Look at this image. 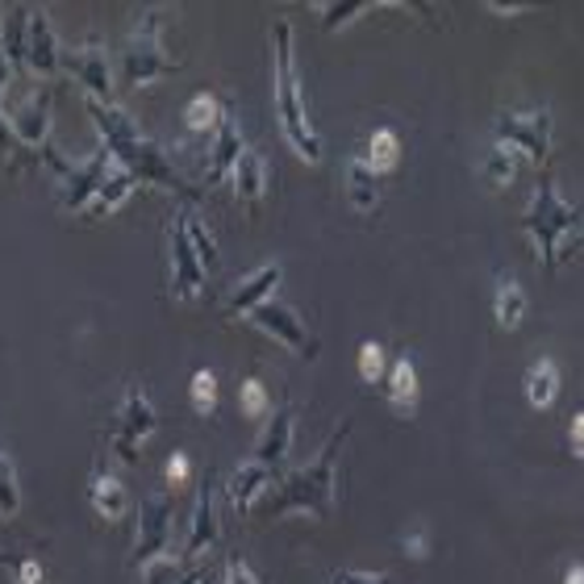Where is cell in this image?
<instances>
[{
	"mask_svg": "<svg viewBox=\"0 0 584 584\" xmlns=\"http://www.w3.org/2000/svg\"><path fill=\"white\" fill-rule=\"evenodd\" d=\"M167 538H171V505L159 497H146L139 505V538H134V563L146 568L151 560L167 556Z\"/></svg>",
	"mask_w": 584,
	"mask_h": 584,
	"instance_id": "11",
	"label": "cell"
},
{
	"mask_svg": "<svg viewBox=\"0 0 584 584\" xmlns=\"http://www.w3.org/2000/svg\"><path fill=\"white\" fill-rule=\"evenodd\" d=\"M155 430H159V414H155L151 397L134 384V389L126 393V401H121V409H117L114 451L121 455V460H134V455H139V443L142 439H151Z\"/></svg>",
	"mask_w": 584,
	"mask_h": 584,
	"instance_id": "7",
	"label": "cell"
},
{
	"mask_svg": "<svg viewBox=\"0 0 584 584\" xmlns=\"http://www.w3.org/2000/svg\"><path fill=\"white\" fill-rule=\"evenodd\" d=\"M63 63V50H59V38H55V29H50L47 13L43 9H29V59H25V68L34 71V75H55Z\"/></svg>",
	"mask_w": 584,
	"mask_h": 584,
	"instance_id": "16",
	"label": "cell"
},
{
	"mask_svg": "<svg viewBox=\"0 0 584 584\" xmlns=\"http://www.w3.org/2000/svg\"><path fill=\"white\" fill-rule=\"evenodd\" d=\"M313 9L322 13V25L334 34V29H343L350 17H363V13H372V9H389V0H330V4H313Z\"/></svg>",
	"mask_w": 584,
	"mask_h": 584,
	"instance_id": "27",
	"label": "cell"
},
{
	"mask_svg": "<svg viewBox=\"0 0 584 584\" xmlns=\"http://www.w3.org/2000/svg\"><path fill=\"white\" fill-rule=\"evenodd\" d=\"M281 281H284L281 263H263L259 272L242 276V281L234 284V293H230V313H242V318H251L259 305L272 301V293L281 288Z\"/></svg>",
	"mask_w": 584,
	"mask_h": 584,
	"instance_id": "14",
	"label": "cell"
},
{
	"mask_svg": "<svg viewBox=\"0 0 584 584\" xmlns=\"http://www.w3.org/2000/svg\"><path fill=\"white\" fill-rule=\"evenodd\" d=\"M293 426H297V409H293V401H284L281 409L267 418V430L259 439V451H255L259 464L281 467L288 460V451H293Z\"/></svg>",
	"mask_w": 584,
	"mask_h": 584,
	"instance_id": "18",
	"label": "cell"
},
{
	"mask_svg": "<svg viewBox=\"0 0 584 584\" xmlns=\"http://www.w3.org/2000/svg\"><path fill=\"white\" fill-rule=\"evenodd\" d=\"M167 242H171V288H176V297H180V301L201 297V288H205V267H201V259H196V251H192L184 213L171 222Z\"/></svg>",
	"mask_w": 584,
	"mask_h": 584,
	"instance_id": "10",
	"label": "cell"
},
{
	"mask_svg": "<svg viewBox=\"0 0 584 584\" xmlns=\"http://www.w3.org/2000/svg\"><path fill=\"white\" fill-rule=\"evenodd\" d=\"M568 584H584V568H581V563H576V568L568 572Z\"/></svg>",
	"mask_w": 584,
	"mask_h": 584,
	"instance_id": "47",
	"label": "cell"
},
{
	"mask_svg": "<svg viewBox=\"0 0 584 584\" xmlns=\"http://www.w3.org/2000/svg\"><path fill=\"white\" fill-rule=\"evenodd\" d=\"M146 576H142V584H180V576H184V568L171 560V556H159V560H151L146 568H142Z\"/></svg>",
	"mask_w": 584,
	"mask_h": 584,
	"instance_id": "37",
	"label": "cell"
},
{
	"mask_svg": "<svg viewBox=\"0 0 584 584\" xmlns=\"http://www.w3.org/2000/svg\"><path fill=\"white\" fill-rule=\"evenodd\" d=\"M88 114H93L96 130H100V146L114 155L117 167H126L134 180H146V184H159L176 196H192V188L184 184V176L171 167L164 151L146 139L139 130V121L130 114H121L117 105H100V100H88Z\"/></svg>",
	"mask_w": 584,
	"mask_h": 584,
	"instance_id": "1",
	"label": "cell"
},
{
	"mask_svg": "<svg viewBox=\"0 0 584 584\" xmlns=\"http://www.w3.org/2000/svg\"><path fill=\"white\" fill-rule=\"evenodd\" d=\"M581 251H584V230L576 234V238H572V242H568V251H563V255L572 259V255H581Z\"/></svg>",
	"mask_w": 584,
	"mask_h": 584,
	"instance_id": "46",
	"label": "cell"
},
{
	"mask_svg": "<svg viewBox=\"0 0 584 584\" xmlns=\"http://www.w3.org/2000/svg\"><path fill=\"white\" fill-rule=\"evenodd\" d=\"M230 180H234L238 201H242V205H255L259 196H263V180H267V164H263V155L247 151V155L238 159V167H234Z\"/></svg>",
	"mask_w": 584,
	"mask_h": 584,
	"instance_id": "23",
	"label": "cell"
},
{
	"mask_svg": "<svg viewBox=\"0 0 584 584\" xmlns=\"http://www.w3.org/2000/svg\"><path fill=\"white\" fill-rule=\"evenodd\" d=\"M188 397H192L196 414H213V405H217V376L210 368H201V372L192 376V384H188Z\"/></svg>",
	"mask_w": 584,
	"mask_h": 584,
	"instance_id": "34",
	"label": "cell"
},
{
	"mask_svg": "<svg viewBox=\"0 0 584 584\" xmlns=\"http://www.w3.org/2000/svg\"><path fill=\"white\" fill-rule=\"evenodd\" d=\"M159 22H164L159 9H146L130 34V43H126V84H134V88L176 71V63L167 59L164 43H159Z\"/></svg>",
	"mask_w": 584,
	"mask_h": 584,
	"instance_id": "6",
	"label": "cell"
},
{
	"mask_svg": "<svg viewBox=\"0 0 584 584\" xmlns=\"http://www.w3.org/2000/svg\"><path fill=\"white\" fill-rule=\"evenodd\" d=\"M334 584H384V576H368V572H338Z\"/></svg>",
	"mask_w": 584,
	"mask_h": 584,
	"instance_id": "43",
	"label": "cell"
},
{
	"mask_svg": "<svg viewBox=\"0 0 584 584\" xmlns=\"http://www.w3.org/2000/svg\"><path fill=\"white\" fill-rule=\"evenodd\" d=\"M568 446H572V455L584 460V409L572 418V430H568Z\"/></svg>",
	"mask_w": 584,
	"mask_h": 584,
	"instance_id": "42",
	"label": "cell"
},
{
	"mask_svg": "<svg viewBox=\"0 0 584 584\" xmlns=\"http://www.w3.org/2000/svg\"><path fill=\"white\" fill-rule=\"evenodd\" d=\"M347 196L359 213H372L380 205V180L363 159H350L347 164Z\"/></svg>",
	"mask_w": 584,
	"mask_h": 584,
	"instance_id": "22",
	"label": "cell"
},
{
	"mask_svg": "<svg viewBox=\"0 0 584 584\" xmlns=\"http://www.w3.org/2000/svg\"><path fill=\"white\" fill-rule=\"evenodd\" d=\"M267 489H272V467H263L259 460H251V464H242L230 476V505L238 514H251Z\"/></svg>",
	"mask_w": 584,
	"mask_h": 584,
	"instance_id": "19",
	"label": "cell"
},
{
	"mask_svg": "<svg viewBox=\"0 0 584 584\" xmlns=\"http://www.w3.org/2000/svg\"><path fill=\"white\" fill-rule=\"evenodd\" d=\"M247 155V139H242V126L230 114L222 117V126L213 130V146H210V167H205V180L222 184L226 176H234L238 159Z\"/></svg>",
	"mask_w": 584,
	"mask_h": 584,
	"instance_id": "13",
	"label": "cell"
},
{
	"mask_svg": "<svg viewBox=\"0 0 584 584\" xmlns=\"http://www.w3.org/2000/svg\"><path fill=\"white\" fill-rule=\"evenodd\" d=\"M188 476H192V467H188V455H184V451H176V455L167 460V485H171V489H184Z\"/></svg>",
	"mask_w": 584,
	"mask_h": 584,
	"instance_id": "39",
	"label": "cell"
},
{
	"mask_svg": "<svg viewBox=\"0 0 584 584\" xmlns=\"http://www.w3.org/2000/svg\"><path fill=\"white\" fill-rule=\"evenodd\" d=\"M556 397H560V368L551 359H538L535 368L526 372V401L535 409H547Z\"/></svg>",
	"mask_w": 584,
	"mask_h": 584,
	"instance_id": "24",
	"label": "cell"
},
{
	"mask_svg": "<svg viewBox=\"0 0 584 584\" xmlns=\"http://www.w3.org/2000/svg\"><path fill=\"white\" fill-rule=\"evenodd\" d=\"M401 159V139L393 134V130H376L372 142H368V155H363V164L372 167L376 176L380 171H393Z\"/></svg>",
	"mask_w": 584,
	"mask_h": 584,
	"instance_id": "30",
	"label": "cell"
},
{
	"mask_svg": "<svg viewBox=\"0 0 584 584\" xmlns=\"http://www.w3.org/2000/svg\"><path fill=\"white\" fill-rule=\"evenodd\" d=\"M88 501H93V510L105 522H117V517H126V510H130V489L117 476H93Z\"/></svg>",
	"mask_w": 584,
	"mask_h": 584,
	"instance_id": "21",
	"label": "cell"
},
{
	"mask_svg": "<svg viewBox=\"0 0 584 584\" xmlns=\"http://www.w3.org/2000/svg\"><path fill=\"white\" fill-rule=\"evenodd\" d=\"M251 322H255L259 330H267L276 343H284L288 350H301L305 359H313L318 355V343H313V334L305 330V322L288 309V305H276V301H267V305H259L255 313H251Z\"/></svg>",
	"mask_w": 584,
	"mask_h": 584,
	"instance_id": "12",
	"label": "cell"
},
{
	"mask_svg": "<svg viewBox=\"0 0 584 584\" xmlns=\"http://www.w3.org/2000/svg\"><path fill=\"white\" fill-rule=\"evenodd\" d=\"M0 50L13 68H25L29 59V9L25 4H9L4 22H0Z\"/></svg>",
	"mask_w": 584,
	"mask_h": 584,
	"instance_id": "20",
	"label": "cell"
},
{
	"mask_svg": "<svg viewBox=\"0 0 584 584\" xmlns=\"http://www.w3.org/2000/svg\"><path fill=\"white\" fill-rule=\"evenodd\" d=\"M350 439V421H343L334 434H330V443L322 446V455L313 460L309 467L301 472H293L284 485H276V497H272V514L281 517L288 510H309V514L326 517L330 505H334V489H338V460H343V446Z\"/></svg>",
	"mask_w": 584,
	"mask_h": 584,
	"instance_id": "3",
	"label": "cell"
},
{
	"mask_svg": "<svg viewBox=\"0 0 584 584\" xmlns=\"http://www.w3.org/2000/svg\"><path fill=\"white\" fill-rule=\"evenodd\" d=\"M17 568V584H47V572L38 560H9Z\"/></svg>",
	"mask_w": 584,
	"mask_h": 584,
	"instance_id": "40",
	"label": "cell"
},
{
	"mask_svg": "<svg viewBox=\"0 0 584 584\" xmlns=\"http://www.w3.org/2000/svg\"><path fill=\"white\" fill-rule=\"evenodd\" d=\"M242 409H247L251 418H259V414L267 409V389L259 384L255 376H251V380H242Z\"/></svg>",
	"mask_w": 584,
	"mask_h": 584,
	"instance_id": "38",
	"label": "cell"
},
{
	"mask_svg": "<svg viewBox=\"0 0 584 584\" xmlns=\"http://www.w3.org/2000/svg\"><path fill=\"white\" fill-rule=\"evenodd\" d=\"M222 117H226V109H222V96L217 93H201L184 105L188 130H217V126H222Z\"/></svg>",
	"mask_w": 584,
	"mask_h": 584,
	"instance_id": "29",
	"label": "cell"
},
{
	"mask_svg": "<svg viewBox=\"0 0 584 584\" xmlns=\"http://www.w3.org/2000/svg\"><path fill=\"white\" fill-rule=\"evenodd\" d=\"M492 313H497V322L505 330H517V322L526 318V293L517 288L510 276L497 284V297H492Z\"/></svg>",
	"mask_w": 584,
	"mask_h": 584,
	"instance_id": "28",
	"label": "cell"
},
{
	"mask_svg": "<svg viewBox=\"0 0 584 584\" xmlns=\"http://www.w3.org/2000/svg\"><path fill=\"white\" fill-rule=\"evenodd\" d=\"M22 514V485H17V467L9 455H0V517Z\"/></svg>",
	"mask_w": 584,
	"mask_h": 584,
	"instance_id": "33",
	"label": "cell"
},
{
	"mask_svg": "<svg viewBox=\"0 0 584 584\" xmlns=\"http://www.w3.org/2000/svg\"><path fill=\"white\" fill-rule=\"evenodd\" d=\"M405 551H409L414 560H421V556H426V535H421V531H409V535H405Z\"/></svg>",
	"mask_w": 584,
	"mask_h": 584,
	"instance_id": "44",
	"label": "cell"
},
{
	"mask_svg": "<svg viewBox=\"0 0 584 584\" xmlns=\"http://www.w3.org/2000/svg\"><path fill=\"white\" fill-rule=\"evenodd\" d=\"M9 121H13V134L22 139L25 151H43V146H50V93L47 88L29 96L17 114H9Z\"/></svg>",
	"mask_w": 584,
	"mask_h": 584,
	"instance_id": "15",
	"label": "cell"
},
{
	"mask_svg": "<svg viewBox=\"0 0 584 584\" xmlns=\"http://www.w3.org/2000/svg\"><path fill=\"white\" fill-rule=\"evenodd\" d=\"M213 476L201 480L196 489V510H192V522H188V538H184V551L188 556H205L213 543H217V505H213Z\"/></svg>",
	"mask_w": 584,
	"mask_h": 584,
	"instance_id": "17",
	"label": "cell"
},
{
	"mask_svg": "<svg viewBox=\"0 0 584 584\" xmlns=\"http://www.w3.org/2000/svg\"><path fill=\"white\" fill-rule=\"evenodd\" d=\"M497 134H501L505 146L526 151L535 164H547V155H551V114H547V109H535V114H505L497 121Z\"/></svg>",
	"mask_w": 584,
	"mask_h": 584,
	"instance_id": "9",
	"label": "cell"
},
{
	"mask_svg": "<svg viewBox=\"0 0 584 584\" xmlns=\"http://www.w3.org/2000/svg\"><path fill=\"white\" fill-rule=\"evenodd\" d=\"M63 68L88 88V100H100V105H114V75H109V59H105V47H100V38L88 34L84 43L75 50L63 55Z\"/></svg>",
	"mask_w": 584,
	"mask_h": 584,
	"instance_id": "8",
	"label": "cell"
},
{
	"mask_svg": "<svg viewBox=\"0 0 584 584\" xmlns=\"http://www.w3.org/2000/svg\"><path fill=\"white\" fill-rule=\"evenodd\" d=\"M134 188H139V180H134L126 167H114V171H109V180H105V184H100V192L93 196L88 217H105V213H114L117 205H121V201L134 192Z\"/></svg>",
	"mask_w": 584,
	"mask_h": 584,
	"instance_id": "25",
	"label": "cell"
},
{
	"mask_svg": "<svg viewBox=\"0 0 584 584\" xmlns=\"http://www.w3.org/2000/svg\"><path fill=\"white\" fill-rule=\"evenodd\" d=\"M359 376L363 380H389V355H384V347L380 343H363L359 347Z\"/></svg>",
	"mask_w": 584,
	"mask_h": 584,
	"instance_id": "36",
	"label": "cell"
},
{
	"mask_svg": "<svg viewBox=\"0 0 584 584\" xmlns=\"http://www.w3.org/2000/svg\"><path fill=\"white\" fill-rule=\"evenodd\" d=\"M581 222H584V213L572 210L560 192H556L551 180H543V184H538L535 201H531V210H526V234L538 242V259H543V267H547V272H556L560 238L576 230Z\"/></svg>",
	"mask_w": 584,
	"mask_h": 584,
	"instance_id": "4",
	"label": "cell"
},
{
	"mask_svg": "<svg viewBox=\"0 0 584 584\" xmlns=\"http://www.w3.org/2000/svg\"><path fill=\"white\" fill-rule=\"evenodd\" d=\"M272 75H276V117H281L284 142L301 155L305 164H318L322 159V139H318L309 109H305L297 59H293V22L288 17L272 22Z\"/></svg>",
	"mask_w": 584,
	"mask_h": 584,
	"instance_id": "2",
	"label": "cell"
},
{
	"mask_svg": "<svg viewBox=\"0 0 584 584\" xmlns=\"http://www.w3.org/2000/svg\"><path fill=\"white\" fill-rule=\"evenodd\" d=\"M389 401L397 409H414L418 405V368L409 355H401L397 363L389 368Z\"/></svg>",
	"mask_w": 584,
	"mask_h": 584,
	"instance_id": "26",
	"label": "cell"
},
{
	"mask_svg": "<svg viewBox=\"0 0 584 584\" xmlns=\"http://www.w3.org/2000/svg\"><path fill=\"white\" fill-rule=\"evenodd\" d=\"M201 584H205V581H201Z\"/></svg>",
	"mask_w": 584,
	"mask_h": 584,
	"instance_id": "48",
	"label": "cell"
},
{
	"mask_svg": "<svg viewBox=\"0 0 584 584\" xmlns=\"http://www.w3.org/2000/svg\"><path fill=\"white\" fill-rule=\"evenodd\" d=\"M517 164H522V159H517L514 146L497 142V146L489 151V164H485V171H489V180L497 188H510V184H514V176H517Z\"/></svg>",
	"mask_w": 584,
	"mask_h": 584,
	"instance_id": "32",
	"label": "cell"
},
{
	"mask_svg": "<svg viewBox=\"0 0 584 584\" xmlns=\"http://www.w3.org/2000/svg\"><path fill=\"white\" fill-rule=\"evenodd\" d=\"M0 159L9 164V171H22L25 159H29V155H25V146H22V139L13 134V121H9V114H4V109H0Z\"/></svg>",
	"mask_w": 584,
	"mask_h": 584,
	"instance_id": "35",
	"label": "cell"
},
{
	"mask_svg": "<svg viewBox=\"0 0 584 584\" xmlns=\"http://www.w3.org/2000/svg\"><path fill=\"white\" fill-rule=\"evenodd\" d=\"M9 71H13V63H9V59H4V50H0V93L9 88Z\"/></svg>",
	"mask_w": 584,
	"mask_h": 584,
	"instance_id": "45",
	"label": "cell"
},
{
	"mask_svg": "<svg viewBox=\"0 0 584 584\" xmlns=\"http://www.w3.org/2000/svg\"><path fill=\"white\" fill-rule=\"evenodd\" d=\"M43 159H47V167L59 176V184H63V196H59V205L71 213H88V205H93V196L100 192V184L109 180V171H114V155L100 146L93 159H84V164H68L63 155H55V146H43L38 151Z\"/></svg>",
	"mask_w": 584,
	"mask_h": 584,
	"instance_id": "5",
	"label": "cell"
},
{
	"mask_svg": "<svg viewBox=\"0 0 584 584\" xmlns=\"http://www.w3.org/2000/svg\"><path fill=\"white\" fill-rule=\"evenodd\" d=\"M226 584H259V576L242 560H230V568H226Z\"/></svg>",
	"mask_w": 584,
	"mask_h": 584,
	"instance_id": "41",
	"label": "cell"
},
{
	"mask_svg": "<svg viewBox=\"0 0 584 584\" xmlns=\"http://www.w3.org/2000/svg\"><path fill=\"white\" fill-rule=\"evenodd\" d=\"M184 226H188V238H192V251H196L201 267H205V276H210L213 267H217V242H213L210 226H205L196 213H184Z\"/></svg>",
	"mask_w": 584,
	"mask_h": 584,
	"instance_id": "31",
	"label": "cell"
}]
</instances>
